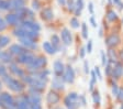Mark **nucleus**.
Listing matches in <instances>:
<instances>
[{
    "label": "nucleus",
    "mask_w": 123,
    "mask_h": 109,
    "mask_svg": "<svg viewBox=\"0 0 123 109\" xmlns=\"http://www.w3.org/2000/svg\"><path fill=\"white\" fill-rule=\"evenodd\" d=\"M108 60H109V62L112 63V64H115V63L118 62L117 61V58H118V55H117V53H115V51L113 49H109L108 50Z\"/></svg>",
    "instance_id": "nucleus-20"
},
{
    "label": "nucleus",
    "mask_w": 123,
    "mask_h": 109,
    "mask_svg": "<svg viewBox=\"0 0 123 109\" xmlns=\"http://www.w3.org/2000/svg\"><path fill=\"white\" fill-rule=\"evenodd\" d=\"M43 50L47 53V54H51V55H53V54L56 53V49L52 45L51 42H44L43 43Z\"/></svg>",
    "instance_id": "nucleus-18"
},
{
    "label": "nucleus",
    "mask_w": 123,
    "mask_h": 109,
    "mask_svg": "<svg viewBox=\"0 0 123 109\" xmlns=\"http://www.w3.org/2000/svg\"><path fill=\"white\" fill-rule=\"evenodd\" d=\"M113 3H114V5H120L121 0H113Z\"/></svg>",
    "instance_id": "nucleus-47"
},
{
    "label": "nucleus",
    "mask_w": 123,
    "mask_h": 109,
    "mask_svg": "<svg viewBox=\"0 0 123 109\" xmlns=\"http://www.w3.org/2000/svg\"><path fill=\"white\" fill-rule=\"evenodd\" d=\"M84 9V0H76L75 2V16H80L81 10Z\"/></svg>",
    "instance_id": "nucleus-21"
},
{
    "label": "nucleus",
    "mask_w": 123,
    "mask_h": 109,
    "mask_svg": "<svg viewBox=\"0 0 123 109\" xmlns=\"http://www.w3.org/2000/svg\"><path fill=\"white\" fill-rule=\"evenodd\" d=\"M0 60L5 63H10L12 61V56L9 52H1L0 53Z\"/></svg>",
    "instance_id": "nucleus-22"
},
{
    "label": "nucleus",
    "mask_w": 123,
    "mask_h": 109,
    "mask_svg": "<svg viewBox=\"0 0 123 109\" xmlns=\"http://www.w3.org/2000/svg\"><path fill=\"white\" fill-rule=\"evenodd\" d=\"M3 79H5L6 84L8 85V87L11 89L14 93H21V91L24 89V84L21 83L18 79H14V78H11L10 76H3Z\"/></svg>",
    "instance_id": "nucleus-1"
},
{
    "label": "nucleus",
    "mask_w": 123,
    "mask_h": 109,
    "mask_svg": "<svg viewBox=\"0 0 123 109\" xmlns=\"http://www.w3.org/2000/svg\"><path fill=\"white\" fill-rule=\"evenodd\" d=\"M53 71H54V74H55L56 77H62L65 72V65L63 64L62 61H55V62H54Z\"/></svg>",
    "instance_id": "nucleus-10"
},
{
    "label": "nucleus",
    "mask_w": 123,
    "mask_h": 109,
    "mask_svg": "<svg viewBox=\"0 0 123 109\" xmlns=\"http://www.w3.org/2000/svg\"><path fill=\"white\" fill-rule=\"evenodd\" d=\"M9 9V1L0 0V10H8Z\"/></svg>",
    "instance_id": "nucleus-31"
},
{
    "label": "nucleus",
    "mask_w": 123,
    "mask_h": 109,
    "mask_svg": "<svg viewBox=\"0 0 123 109\" xmlns=\"http://www.w3.org/2000/svg\"><path fill=\"white\" fill-rule=\"evenodd\" d=\"M84 71L86 74H88L89 73V63L87 62V61H85L84 62Z\"/></svg>",
    "instance_id": "nucleus-40"
},
{
    "label": "nucleus",
    "mask_w": 123,
    "mask_h": 109,
    "mask_svg": "<svg viewBox=\"0 0 123 109\" xmlns=\"http://www.w3.org/2000/svg\"><path fill=\"white\" fill-rule=\"evenodd\" d=\"M118 14H117V12H115L114 10H108V12H107V19L110 22H113V21H115V20H118Z\"/></svg>",
    "instance_id": "nucleus-23"
},
{
    "label": "nucleus",
    "mask_w": 123,
    "mask_h": 109,
    "mask_svg": "<svg viewBox=\"0 0 123 109\" xmlns=\"http://www.w3.org/2000/svg\"><path fill=\"white\" fill-rule=\"evenodd\" d=\"M123 75V65L121 62H117L115 64H113L112 66V73H111V77L113 79H119Z\"/></svg>",
    "instance_id": "nucleus-6"
},
{
    "label": "nucleus",
    "mask_w": 123,
    "mask_h": 109,
    "mask_svg": "<svg viewBox=\"0 0 123 109\" xmlns=\"http://www.w3.org/2000/svg\"><path fill=\"white\" fill-rule=\"evenodd\" d=\"M92 99H93V103H95V104H99L100 103V95H99V91L98 90L92 91Z\"/></svg>",
    "instance_id": "nucleus-29"
},
{
    "label": "nucleus",
    "mask_w": 123,
    "mask_h": 109,
    "mask_svg": "<svg viewBox=\"0 0 123 109\" xmlns=\"http://www.w3.org/2000/svg\"><path fill=\"white\" fill-rule=\"evenodd\" d=\"M34 58H35V56H34V54H32L31 52H29V51H26V52H24L23 54L19 55L18 56V62L19 63H22V64H31V63L34 61Z\"/></svg>",
    "instance_id": "nucleus-8"
},
{
    "label": "nucleus",
    "mask_w": 123,
    "mask_h": 109,
    "mask_svg": "<svg viewBox=\"0 0 123 109\" xmlns=\"http://www.w3.org/2000/svg\"><path fill=\"white\" fill-rule=\"evenodd\" d=\"M119 58H120V61L123 63V49L121 50L120 52H119Z\"/></svg>",
    "instance_id": "nucleus-45"
},
{
    "label": "nucleus",
    "mask_w": 123,
    "mask_h": 109,
    "mask_svg": "<svg viewBox=\"0 0 123 109\" xmlns=\"http://www.w3.org/2000/svg\"><path fill=\"white\" fill-rule=\"evenodd\" d=\"M10 71L14 74V75L18 76V77H23V76H24V72H23L20 67H18V65L17 64H11L10 65Z\"/></svg>",
    "instance_id": "nucleus-19"
},
{
    "label": "nucleus",
    "mask_w": 123,
    "mask_h": 109,
    "mask_svg": "<svg viewBox=\"0 0 123 109\" xmlns=\"http://www.w3.org/2000/svg\"><path fill=\"white\" fill-rule=\"evenodd\" d=\"M0 89H1V82H0Z\"/></svg>",
    "instance_id": "nucleus-48"
},
{
    "label": "nucleus",
    "mask_w": 123,
    "mask_h": 109,
    "mask_svg": "<svg viewBox=\"0 0 123 109\" xmlns=\"http://www.w3.org/2000/svg\"><path fill=\"white\" fill-rule=\"evenodd\" d=\"M53 17H54L53 11H52L49 8H46V9H44V10H42V12H41V18L43 19V20L49 21V20H52V19H53Z\"/></svg>",
    "instance_id": "nucleus-17"
},
{
    "label": "nucleus",
    "mask_w": 123,
    "mask_h": 109,
    "mask_svg": "<svg viewBox=\"0 0 123 109\" xmlns=\"http://www.w3.org/2000/svg\"><path fill=\"white\" fill-rule=\"evenodd\" d=\"M120 42H121L120 36H119L117 33H113V34H110V35L105 39V43L109 49H113V47H115L117 45L120 44Z\"/></svg>",
    "instance_id": "nucleus-5"
},
{
    "label": "nucleus",
    "mask_w": 123,
    "mask_h": 109,
    "mask_svg": "<svg viewBox=\"0 0 123 109\" xmlns=\"http://www.w3.org/2000/svg\"><path fill=\"white\" fill-rule=\"evenodd\" d=\"M120 109H123V105H122V106H121V108Z\"/></svg>",
    "instance_id": "nucleus-49"
},
{
    "label": "nucleus",
    "mask_w": 123,
    "mask_h": 109,
    "mask_svg": "<svg viewBox=\"0 0 123 109\" xmlns=\"http://www.w3.org/2000/svg\"><path fill=\"white\" fill-rule=\"evenodd\" d=\"M20 28L23 29V30H25V31L35 32V33H38L40 30H41V26H40V24H38L37 22H34V21H31V20L22 21Z\"/></svg>",
    "instance_id": "nucleus-4"
},
{
    "label": "nucleus",
    "mask_w": 123,
    "mask_h": 109,
    "mask_svg": "<svg viewBox=\"0 0 123 109\" xmlns=\"http://www.w3.org/2000/svg\"><path fill=\"white\" fill-rule=\"evenodd\" d=\"M64 103L66 105L67 109H77L80 104L79 96L76 93H69L65 98Z\"/></svg>",
    "instance_id": "nucleus-2"
},
{
    "label": "nucleus",
    "mask_w": 123,
    "mask_h": 109,
    "mask_svg": "<svg viewBox=\"0 0 123 109\" xmlns=\"http://www.w3.org/2000/svg\"><path fill=\"white\" fill-rule=\"evenodd\" d=\"M101 64H102V66H105V65L109 63V60H108V56L105 55V53L103 52V51H101Z\"/></svg>",
    "instance_id": "nucleus-28"
},
{
    "label": "nucleus",
    "mask_w": 123,
    "mask_h": 109,
    "mask_svg": "<svg viewBox=\"0 0 123 109\" xmlns=\"http://www.w3.org/2000/svg\"><path fill=\"white\" fill-rule=\"evenodd\" d=\"M62 78H63L64 82H66V83H73V82L75 81V71L70 65H68V66L65 67V72H64V74H63V77Z\"/></svg>",
    "instance_id": "nucleus-7"
},
{
    "label": "nucleus",
    "mask_w": 123,
    "mask_h": 109,
    "mask_svg": "<svg viewBox=\"0 0 123 109\" xmlns=\"http://www.w3.org/2000/svg\"><path fill=\"white\" fill-rule=\"evenodd\" d=\"M57 1H58V3L59 5H62V6L66 5V0H57Z\"/></svg>",
    "instance_id": "nucleus-46"
},
{
    "label": "nucleus",
    "mask_w": 123,
    "mask_h": 109,
    "mask_svg": "<svg viewBox=\"0 0 123 109\" xmlns=\"http://www.w3.org/2000/svg\"><path fill=\"white\" fill-rule=\"evenodd\" d=\"M89 21H90V23H91V26H93V28H96V26H97V22H96V20H95V17H93V16H91V17H90Z\"/></svg>",
    "instance_id": "nucleus-42"
},
{
    "label": "nucleus",
    "mask_w": 123,
    "mask_h": 109,
    "mask_svg": "<svg viewBox=\"0 0 123 109\" xmlns=\"http://www.w3.org/2000/svg\"><path fill=\"white\" fill-rule=\"evenodd\" d=\"M24 52H26V50L20 44H12L10 46V49H9V53H10L11 55H17V56H19V55L23 54Z\"/></svg>",
    "instance_id": "nucleus-13"
},
{
    "label": "nucleus",
    "mask_w": 123,
    "mask_h": 109,
    "mask_svg": "<svg viewBox=\"0 0 123 109\" xmlns=\"http://www.w3.org/2000/svg\"><path fill=\"white\" fill-rule=\"evenodd\" d=\"M122 23H123V20H122Z\"/></svg>",
    "instance_id": "nucleus-50"
},
{
    "label": "nucleus",
    "mask_w": 123,
    "mask_h": 109,
    "mask_svg": "<svg viewBox=\"0 0 123 109\" xmlns=\"http://www.w3.org/2000/svg\"><path fill=\"white\" fill-rule=\"evenodd\" d=\"M117 97H118V99L123 104V88L119 89V94H118V96H117Z\"/></svg>",
    "instance_id": "nucleus-38"
},
{
    "label": "nucleus",
    "mask_w": 123,
    "mask_h": 109,
    "mask_svg": "<svg viewBox=\"0 0 123 109\" xmlns=\"http://www.w3.org/2000/svg\"><path fill=\"white\" fill-rule=\"evenodd\" d=\"M47 63V60H46V57L44 56H37L34 58V61L31 64L28 65V70L31 71V72H34L35 73L36 71H40L44 67Z\"/></svg>",
    "instance_id": "nucleus-3"
},
{
    "label": "nucleus",
    "mask_w": 123,
    "mask_h": 109,
    "mask_svg": "<svg viewBox=\"0 0 123 109\" xmlns=\"http://www.w3.org/2000/svg\"><path fill=\"white\" fill-rule=\"evenodd\" d=\"M10 42V38L9 36H6V35H2L0 36V47H5L9 44Z\"/></svg>",
    "instance_id": "nucleus-25"
},
{
    "label": "nucleus",
    "mask_w": 123,
    "mask_h": 109,
    "mask_svg": "<svg viewBox=\"0 0 123 109\" xmlns=\"http://www.w3.org/2000/svg\"><path fill=\"white\" fill-rule=\"evenodd\" d=\"M61 39H62V42L64 43L66 46L70 45L73 43V36H72V33L69 31L67 28H64L62 30L61 32Z\"/></svg>",
    "instance_id": "nucleus-9"
},
{
    "label": "nucleus",
    "mask_w": 123,
    "mask_h": 109,
    "mask_svg": "<svg viewBox=\"0 0 123 109\" xmlns=\"http://www.w3.org/2000/svg\"><path fill=\"white\" fill-rule=\"evenodd\" d=\"M46 100L49 103V105H53V104H57L59 101V96L58 94L55 93V91H49L47 97H46Z\"/></svg>",
    "instance_id": "nucleus-16"
},
{
    "label": "nucleus",
    "mask_w": 123,
    "mask_h": 109,
    "mask_svg": "<svg viewBox=\"0 0 123 109\" xmlns=\"http://www.w3.org/2000/svg\"><path fill=\"white\" fill-rule=\"evenodd\" d=\"M86 51H87L88 53H91L92 52V41L91 40H89L87 43V47H86Z\"/></svg>",
    "instance_id": "nucleus-37"
},
{
    "label": "nucleus",
    "mask_w": 123,
    "mask_h": 109,
    "mask_svg": "<svg viewBox=\"0 0 123 109\" xmlns=\"http://www.w3.org/2000/svg\"><path fill=\"white\" fill-rule=\"evenodd\" d=\"M68 10L69 11H74L75 10V0H68Z\"/></svg>",
    "instance_id": "nucleus-34"
},
{
    "label": "nucleus",
    "mask_w": 123,
    "mask_h": 109,
    "mask_svg": "<svg viewBox=\"0 0 123 109\" xmlns=\"http://www.w3.org/2000/svg\"><path fill=\"white\" fill-rule=\"evenodd\" d=\"M81 33L84 39H88V28H87V24L85 22L81 23Z\"/></svg>",
    "instance_id": "nucleus-27"
},
{
    "label": "nucleus",
    "mask_w": 123,
    "mask_h": 109,
    "mask_svg": "<svg viewBox=\"0 0 123 109\" xmlns=\"http://www.w3.org/2000/svg\"><path fill=\"white\" fill-rule=\"evenodd\" d=\"M6 26H7V22L2 18H0V31H3L6 29Z\"/></svg>",
    "instance_id": "nucleus-36"
},
{
    "label": "nucleus",
    "mask_w": 123,
    "mask_h": 109,
    "mask_svg": "<svg viewBox=\"0 0 123 109\" xmlns=\"http://www.w3.org/2000/svg\"><path fill=\"white\" fill-rule=\"evenodd\" d=\"M24 8V0H10L9 1V9L18 11Z\"/></svg>",
    "instance_id": "nucleus-14"
},
{
    "label": "nucleus",
    "mask_w": 123,
    "mask_h": 109,
    "mask_svg": "<svg viewBox=\"0 0 123 109\" xmlns=\"http://www.w3.org/2000/svg\"><path fill=\"white\" fill-rule=\"evenodd\" d=\"M52 87L57 90H63L64 89V79L62 77H54L52 81Z\"/></svg>",
    "instance_id": "nucleus-15"
},
{
    "label": "nucleus",
    "mask_w": 123,
    "mask_h": 109,
    "mask_svg": "<svg viewBox=\"0 0 123 109\" xmlns=\"http://www.w3.org/2000/svg\"><path fill=\"white\" fill-rule=\"evenodd\" d=\"M7 75V70H6V67L5 66H2V65H1V66H0V76H6Z\"/></svg>",
    "instance_id": "nucleus-39"
},
{
    "label": "nucleus",
    "mask_w": 123,
    "mask_h": 109,
    "mask_svg": "<svg viewBox=\"0 0 123 109\" xmlns=\"http://www.w3.org/2000/svg\"><path fill=\"white\" fill-rule=\"evenodd\" d=\"M31 109H42L41 104H35V105H31Z\"/></svg>",
    "instance_id": "nucleus-44"
},
{
    "label": "nucleus",
    "mask_w": 123,
    "mask_h": 109,
    "mask_svg": "<svg viewBox=\"0 0 123 109\" xmlns=\"http://www.w3.org/2000/svg\"><path fill=\"white\" fill-rule=\"evenodd\" d=\"M88 10H89V12L91 13V14H93V3L92 2L88 3Z\"/></svg>",
    "instance_id": "nucleus-43"
},
{
    "label": "nucleus",
    "mask_w": 123,
    "mask_h": 109,
    "mask_svg": "<svg viewBox=\"0 0 123 109\" xmlns=\"http://www.w3.org/2000/svg\"><path fill=\"white\" fill-rule=\"evenodd\" d=\"M51 41H52V45L56 50H59V46H61V39H59L57 35H52L51 38Z\"/></svg>",
    "instance_id": "nucleus-24"
},
{
    "label": "nucleus",
    "mask_w": 123,
    "mask_h": 109,
    "mask_svg": "<svg viewBox=\"0 0 123 109\" xmlns=\"http://www.w3.org/2000/svg\"><path fill=\"white\" fill-rule=\"evenodd\" d=\"M86 52H87V51H86L85 47H81V49H80V52H79V57L80 58H85V54H86Z\"/></svg>",
    "instance_id": "nucleus-41"
},
{
    "label": "nucleus",
    "mask_w": 123,
    "mask_h": 109,
    "mask_svg": "<svg viewBox=\"0 0 123 109\" xmlns=\"http://www.w3.org/2000/svg\"><path fill=\"white\" fill-rule=\"evenodd\" d=\"M96 82H97V76H96L95 72L92 71V72H91V79H90V84H89V86H90V87H89L90 91H93V86H95Z\"/></svg>",
    "instance_id": "nucleus-26"
},
{
    "label": "nucleus",
    "mask_w": 123,
    "mask_h": 109,
    "mask_svg": "<svg viewBox=\"0 0 123 109\" xmlns=\"http://www.w3.org/2000/svg\"><path fill=\"white\" fill-rule=\"evenodd\" d=\"M118 94H119L118 85H117L114 82H112V95H113V96H118Z\"/></svg>",
    "instance_id": "nucleus-32"
},
{
    "label": "nucleus",
    "mask_w": 123,
    "mask_h": 109,
    "mask_svg": "<svg viewBox=\"0 0 123 109\" xmlns=\"http://www.w3.org/2000/svg\"><path fill=\"white\" fill-rule=\"evenodd\" d=\"M70 26H72V28H74V29L79 28L80 23H79V21H78V19L77 18H72L70 19Z\"/></svg>",
    "instance_id": "nucleus-30"
},
{
    "label": "nucleus",
    "mask_w": 123,
    "mask_h": 109,
    "mask_svg": "<svg viewBox=\"0 0 123 109\" xmlns=\"http://www.w3.org/2000/svg\"><path fill=\"white\" fill-rule=\"evenodd\" d=\"M20 43L22 46H24L25 50H35L37 47L36 43L34 42V40L29 39V38H23V39H19Z\"/></svg>",
    "instance_id": "nucleus-11"
},
{
    "label": "nucleus",
    "mask_w": 123,
    "mask_h": 109,
    "mask_svg": "<svg viewBox=\"0 0 123 109\" xmlns=\"http://www.w3.org/2000/svg\"><path fill=\"white\" fill-rule=\"evenodd\" d=\"M6 22L10 26H21L22 21L18 18L15 13H8L6 16Z\"/></svg>",
    "instance_id": "nucleus-12"
},
{
    "label": "nucleus",
    "mask_w": 123,
    "mask_h": 109,
    "mask_svg": "<svg viewBox=\"0 0 123 109\" xmlns=\"http://www.w3.org/2000/svg\"><path fill=\"white\" fill-rule=\"evenodd\" d=\"M93 72H95L96 76L98 77V79H99V81H102V75H101V72H100V67H99V66H96Z\"/></svg>",
    "instance_id": "nucleus-33"
},
{
    "label": "nucleus",
    "mask_w": 123,
    "mask_h": 109,
    "mask_svg": "<svg viewBox=\"0 0 123 109\" xmlns=\"http://www.w3.org/2000/svg\"><path fill=\"white\" fill-rule=\"evenodd\" d=\"M40 7H41V5H40V1H38V0H33V1H32V8H33L34 10H38Z\"/></svg>",
    "instance_id": "nucleus-35"
}]
</instances>
